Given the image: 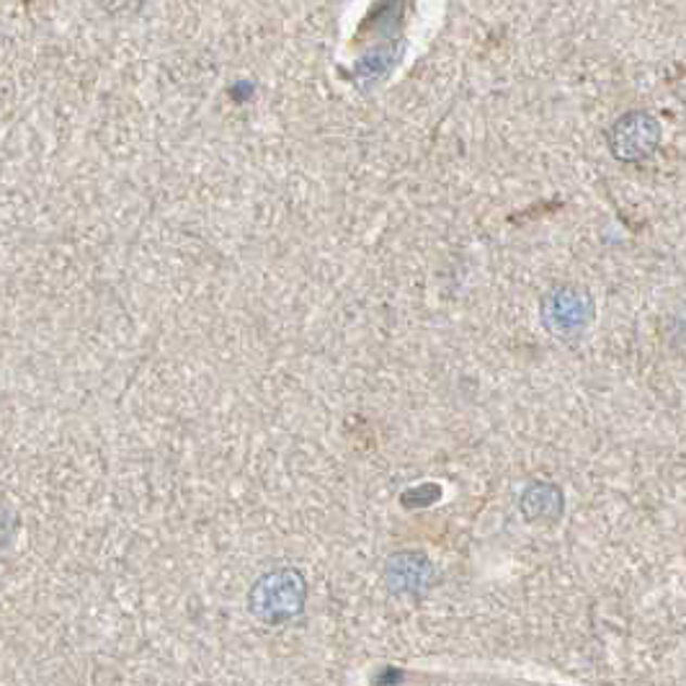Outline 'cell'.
<instances>
[{
	"mask_svg": "<svg viewBox=\"0 0 686 686\" xmlns=\"http://www.w3.org/2000/svg\"><path fill=\"white\" fill-rule=\"evenodd\" d=\"M656 125L648 119V116H630L624 119L620 127H617V135L620 140H614L617 155L622 157H635L645 155L656 142Z\"/></svg>",
	"mask_w": 686,
	"mask_h": 686,
	"instance_id": "cell-4",
	"label": "cell"
},
{
	"mask_svg": "<svg viewBox=\"0 0 686 686\" xmlns=\"http://www.w3.org/2000/svg\"><path fill=\"white\" fill-rule=\"evenodd\" d=\"M436 583V568L423 552H395L385 566V586L395 596L429 594Z\"/></svg>",
	"mask_w": 686,
	"mask_h": 686,
	"instance_id": "cell-3",
	"label": "cell"
},
{
	"mask_svg": "<svg viewBox=\"0 0 686 686\" xmlns=\"http://www.w3.org/2000/svg\"><path fill=\"white\" fill-rule=\"evenodd\" d=\"M521 513L530 521H555L562 513V493L550 483H537L521 496Z\"/></svg>",
	"mask_w": 686,
	"mask_h": 686,
	"instance_id": "cell-5",
	"label": "cell"
},
{
	"mask_svg": "<svg viewBox=\"0 0 686 686\" xmlns=\"http://www.w3.org/2000/svg\"><path fill=\"white\" fill-rule=\"evenodd\" d=\"M307 601V581L297 568H274L264 573L249 592V612L261 624L279 627L305 612Z\"/></svg>",
	"mask_w": 686,
	"mask_h": 686,
	"instance_id": "cell-1",
	"label": "cell"
},
{
	"mask_svg": "<svg viewBox=\"0 0 686 686\" xmlns=\"http://www.w3.org/2000/svg\"><path fill=\"white\" fill-rule=\"evenodd\" d=\"M592 320V297L579 287H558L542 300V322L558 339H573Z\"/></svg>",
	"mask_w": 686,
	"mask_h": 686,
	"instance_id": "cell-2",
	"label": "cell"
},
{
	"mask_svg": "<svg viewBox=\"0 0 686 686\" xmlns=\"http://www.w3.org/2000/svg\"><path fill=\"white\" fill-rule=\"evenodd\" d=\"M439 498H442V488H439L436 483L416 485V488H410V491H406L401 496L403 506H406V509H427V506L436 504Z\"/></svg>",
	"mask_w": 686,
	"mask_h": 686,
	"instance_id": "cell-6",
	"label": "cell"
}]
</instances>
